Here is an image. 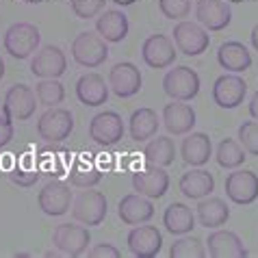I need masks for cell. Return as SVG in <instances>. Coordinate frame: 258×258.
Returning <instances> with one entry per match:
<instances>
[{
  "label": "cell",
  "mask_w": 258,
  "mask_h": 258,
  "mask_svg": "<svg viewBox=\"0 0 258 258\" xmlns=\"http://www.w3.org/2000/svg\"><path fill=\"white\" fill-rule=\"evenodd\" d=\"M3 44H5L7 54H11L13 59H18V61L28 59L31 54L37 52V48L41 44L39 28L31 22H16L7 28Z\"/></svg>",
  "instance_id": "cell-1"
},
{
  "label": "cell",
  "mask_w": 258,
  "mask_h": 258,
  "mask_svg": "<svg viewBox=\"0 0 258 258\" xmlns=\"http://www.w3.org/2000/svg\"><path fill=\"white\" fill-rule=\"evenodd\" d=\"M106 213H109V202L100 191L85 189L72 200V217L87 228L100 226L106 219Z\"/></svg>",
  "instance_id": "cell-2"
},
{
  "label": "cell",
  "mask_w": 258,
  "mask_h": 258,
  "mask_svg": "<svg viewBox=\"0 0 258 258\" xmlns=\"http://www.w3.org/2000/svg\"><path fill=\"white\" fill-rule=\"evenodd\" d=\"M72 59L81 68H100L109 59V46L98 33L83 31L72 41Z\"/></svg>",
  "instance_id": "cell-3"
},
{
  "label": "cell",
  "mask_w": 258,
  "mask_h": 258,
  "mask_svg": "<svg viewBox=\"0 0 258 258\" xmlns=\"http://www.w3.org/2000/svg\"><path fill=\"white\" fill-rule=\"evenodd\" d=\"M74 131V115L68 109L52 106L44 111L37 119V135L46 143H61L66 141Z\"/></svg>",
  "instance_id": "cell-4"
},
{
  "label": "cell",
  "mask_w": 258,
  "mask_h": 258,
  "mask_svg": "<svg viewBox=\"0 0 258 258\" xmlns=\"http://www.w3.org/2000/svg\"><path fill=\"white\" fill-rule=\"evenodd\" d=\"M163 91L171 100L178 102H189L200 94V76L196 70L187 66H176L169 70L163 78Z\"/></svg>",
  "instance_id": "cell-5"
},
{
  "label": "cell",
  "mask_w": 258,
  "mask_h": 258,
  "mask_svg": "<svg viewBox=\"0 0 258 258\" xmlns=\"http://www.w3.org/2000/svg\"><path fill=\"white\" fill-rule=\"evenodd\" d=\"M171 37H174V46L187 56L204 54L211 46L209 31L204 26H200L198 22H189V20H178Z\"/></svg>",
  "instance_id": "cell-6"
},
{
  "label": "cell",
  "mask_w": 258,
  "mask_h": 258,
  "mask_svg": "<svg viewBox=\"0 0 258 258\" xmlns=\"http://www.w3.org/2000/svg\"><path fill=\"white\" fill-rule=\"evenodd\" d=\"M124 119L117 111H102L89 121V137L102 148H111L124 137Z\"/></svg>",
  "instance_id": "cell-7"
},
{
  "label": "cell",
  "mask_w": 258,
  "mask_h": 258,
  "mask_svg": "<svg viewBox=\"0 0 258 258\" xmlns=\"http://www.w3.org/2000/svg\"><path fill=\"white\" fill-rule=\"evenodd\" d=\"M89 241H91V234L87 230V226L83 228L78 224H61L52 232V245L66 256H74V258L87 252Z\"/></svg>",
  "instance_id": "cell-8"
},
{
  "label": "cell",
  "mask_w": 258,
  "mask_h": 258,
  "mask_svg": "<svg viewBox=\"0 0 258 258\" xmlns=\"http://www.w3.org/2000/svg\"><path fill=\"white\" fill-rule=\"evenodd\" d=\"M37 204L41 213L48 215V217H61V215H66L72 206L70 182H63V180L46 182L37 196Z\"/></svg>",
  "instance_id": "cell-9"
},
{
  "label": "cell",
  "mask_w": 258,
  "mask_h": 258,
  "mask_svg": "<svg viewBox=\"0 0 258 258\" xmlns=\"http://www.w3.org/2000/svg\"><path fill=\"white\" fill-rule=\"evenodd\" d=\"M176 56L178 54H176L174 41H171L167 35H161V33L146 37V41H143V46H141V59L152 70L169 68L171 63L176 61Z\"/></svg>",
  "instance_id": "cell-10"
},
{
  "label": "cell",
  "mask_w": 258,
  "mask_h": 258,
  "mask_svg": "<svg viewBox=\"0 0 258 258\" xmlns=\"http://www.w3.org/2000/svg\"><path fill=\"white\" fill-rule=\"evenodd\" d=\"M224 189L230 202L241 204V206L252 204L258 200V176L252 169L232 171L230 176H226Z\"/></svg>",
  "instance_id": "cell-11"
},
{
  "label": "cell",
  "mask_w": 258,
  "mask_h": 258,
  "mask_svg": "<svg viewBox=\"0 0 258 258\" xmlns=\"http://www.w3.org/2000/svg\"><path fill=\"white\" fill-rule=\"evenodd\" d=\"M247 96V83L239 74H221L213 85V100L219 109H236Z\"/></svg>",
  "instance_id": "cell-12"
},
{
  "label": "cell",
  "mask_w": 258,
  "mask_h": 258,
  "mask_svg": "<svg viewBox=\"0 0 258 258\" xmlns=\"http://www.w3.org/2000/svg\"><path fill=\"white\" fill-rule=\"evenodd\" d=\"M196 20L206 31H224L232 22V9L228 0H198Z\"/></svg>",
  "instance_id": "cell-13"
},
{
  "label": "cell",
  "mask_w": 258,
  "mask_h": 258,
  "mask_svg": "<svg viewBox=\"0 0 258 258\" xmlns=\"http://www.w3.org/2000/svg\"><path fill=\"white\" fill-rule=\"evenodd\" d=\"M31 72L37 78H59L68 72V56L59 46H44L31 59Z\"/></svg>",
  "instance_id": "cell-14"
},
{
  "label": "cell",
  "mask_w": 258,
  "mask_h": 258,
  "mask_svg": "<svg viewBox=\"0 0 258 258\" xmlns=\"http://www.w3.org/2000/svg\"><path fill=\"white\" fill-rule=\"evenodd\" d=\"M141 83H143L141 72L131 61L115 63L109 72V89L117 98H133L135 94H139Z\"/></svg>",
  "instance_id": "cell-15"
},
{
  "label": "cell",
  "mask_w": 258,
  "mask_h": 258,
  "mask_svg": "<svg viewBox=\"0 0 258 258\" xmlns=\"http://www.w3.org/2000/svg\"><path fill=\"white\" fill-rule=\"evenodd\" d=\"M133 189L150 200H161L169 189V174L165 167L148 165L146 169H137L133 174Z\"/></svg>",
  "instance_id": "cell-16"
},
{
  "label": "cell",
  "mask_w": 258,
  "mask_h": 258,
  "mask_svg": "<svg viewBox=\"0 0 258 258\" xmlns=\"http://www.w3.org/2000/svg\"><path fill=\"white\" fill-rule=\"evenodd\" d=\"M35 109H37V96H35V91L28 87V85L16 83L7 89L3 111L9 113L13 119L24 121L28 117H33Z\"/></svg>",
  "instance_id": "cell-17"
},
{
  "label": "cell",
  "mask_w": 258,
  "mask_h": 258,
  "mask_svg": "<svg viewBox=\"0 0 258 258\" xmlns=\"http://www.w3.org/2000/svg\"><path fill=\"white\" fill-rule=\"evenodd\" d=\"M126 245L133 256L137 258H154L163 247V234L156 226H141L133 228L126 236Z\"/></svg>",
  "instance_id": "cell-18"
},
{
  "label": "cell",
  "mask_w": 258,
  "mask_h": 258,
  "mask_svg": "<svg viewBox=\"0 0 258 258\" xmlns=\"http://www.w3.org/2000/svg\"><path fill=\"white\" fill-rule=\"evenodd\" d=\"M117 217L126 226H139L154 217V204L152 200L141 196V193H128L117 204Z\"/></svg>",
  "instance_id": "cell-19"
},
{
  "label": "cell",
  "mask_w": 258,
  "mask_h": 258,
  "mask_svg": "<svg viewBox=\"0 0 258 258\" xmlns=\"http://www.w3.org/2000/svg\"><path fill=\"white\" fill-rule=\"evenodd\" d=\"M163 124L169 135H189L196 126V111L187 102L171 100L163 106Z\"/></svg>",
  "instance_id": "cell-20"
},
{
  "label": "cell",
  "mask_w": 258,
  "mask_h": 258,
  "mask_svg": "<svg viewBox=\"0 0 258 258\" xmlns=\"http://www.w3.org/2000/svg\"><path fill=\"white\" fill-rule=\"evenodd\" d=\"M109 85L104 83V78L96 74V72H89V74H83L76 81V98L78 102L85 106H102L109 100Z\"/></svg>",
  "instance_id": "cell-21"
},
{
  "label": "cell",
  "mask_w": 258,
  "mask_h": 258,
  "mask_svg": "<svg viewBox=\"0 0 258 258\" xmlns=\"http://www.w3.org/2000/svg\"><path fill=\"white\" fill-rule=\"evenodd\" d=\"M128 28H131V24H128L126 13H121L119 9H106L96 20V33L106 44H119V41H124L128 35Z\"/></svg>",
  "instance_id": "cell-22"
},
{
  "label": "cell",
  "mask_w": 258,
  "mask_h": 258,
  "mask_svg": "<svg viewBox=\"0 0 258 258\" xmlns=\"http://www.w3.org/2000/svg\"><path fill=\"white\" fill-rule=\"evenodd\" d=\"M37 169L41 176H50V178H59L66 176L72 163V156L68 150L63 148H54V143H48L46 148H39L37 152Z\"/></svg>",
  "instance_id": "cell-23"
},
{
  "label": "cell",
  "mask_w": 258,
  "mask_h": 258,
  "mask_svg": "<svg viewBox=\"0 0 258 258\" xmlns=\"http://www.w3.org/2000/svg\"><path fill=\"white\" fill-rule=\"evenodd\" d=\"M209 254L213 258H245L247 247L243 245L236 232L230 230H215L209 234Z\"/></svg>",
  "instance_id": "cell-24"
},
{
  "label": "cell",
  "mask_w": 258,
  "mask_h": 258,
  "mask_svg": "<svg viewBox=\"0 0 258 258\" xmlns=\"http://www.w3.org/2000/svg\"><path fill=\"white\" fill-rule=\"evenodd\" d=\"M217 63L221 66V70L230 72V74H241V72L249 70V66H252V54H249V50L241 41L230 39L219 46Z\"/></svg>",
  "instance_id": "cell-25"
},
{
  "label": "cell",
  "mask_w": 258,
  "mask_h": 258,
  "mask_svg": "<svg viewBox=\"0 0 258 258\" xmlns=\"http://www.w3.org/2000/svg\"><path fill=\"white\" fill-rule=\"evenodd\" d=\"M68 178H70V184H74V187L89 189V187H96L102 180V169L96 163L94 154H83L72 161V167L68 169Z\"/></svg>",
  "instance_id": "cell-26"
},
{
  "label": "cell",
  "mask_w": 258,
  "mask_h": 258,
  "mask_svg": "<svg viewBox=\"0 0 258 258\" xmlns=\"http://www.w3.org/2000/svg\"><path fill=\"white\" fill-rule=\"evenodd\" d=\"M180 154L182 161L193 167H202L209 163L211 154H213V143L211 137L206 133H191L182 139L180 143Z\"/></svg>",
  "instance_id": "cell-27"
},
{
  "label": "cell",
  "mask_w": 258,
  "mask_h": 258,
  "mask_svg": "<svg viewBox=\"0 0 258 258\" xmlns=\"http://www.w3.org/2000/svg\"><path fill=\"white\" fill-rule=\"evenodd\" d=\"M180 193L189 200H202L215 191V178L206 169H191L180 176Z\"/></svg>",
  "instance_id": "cell-28"
},
{
  "label": "cell",
  "mask_w": 258,
  "mask_h": 258,
  "mask_svg": "<svg viewBox=\"0 0 258 258\" xmlns=\"http://www.w3.org/2000/svg\"><path fill=\"white\" fill-rule=\"evenodd\" d=\"M196 217L204 228H221L230 219V209L221 198L206 196L198 202Z\"/></svg>",
  "instance_id": "cell-29"
},
{
  "label": "cell",
  "mask_w": 258,
  "mask_h": 258,
  "mask_svg": "<svg viewBox=\"0 0 258 258\" xmlns=\"http://www.w3.org/2000/svg\"><path fill=\"white\" fill-rule=\"evenodd\" d=\"M163 226L169 234L182 236V234L193 230V226H196V215H193V211L187 204L174 202V204H169L163 213Z\"/></svg>",
  "instance_id": "cell-30"
},
{
  "label": "cell",
  "mask_w": 258,
  "mask_h": 258,
  "mask_svg": "<svg viewBox=\"0 0 258 258\" xmlns=\"http://www.w3.org/2000/svg\"><path fill=\"white\" fill-rule=\"evenodd\" d=\"M159 115L156 111L148 109V106H141V109L133 111L131 119H128V131H131L133 141H148L152 139L156 131H159Z\"/></svg>",
  "instance_id": "cell-31"
},
{
  "label": "cell",
  "mask_w": 258,
  "mask_h": 258,
  "mask_svg": "<svg viewBox=\"0 0 258 258\" xmlns=\"http://www.w3.org/2000/svg\"><path fill=\"white\" fill-rule=\"evenodd\" d=\"M176 159V146L174 141L165 135H156L152 141L146 143L143 148V161L148 165H156V167H167Z\"/></svg>",
  "instance_id": "cell-32"
},
{
  "label": "cell",
  "mask_w": 258,
  "mask_h": 258,
  "mask_svg": "<svg viewBox=\"0 0 258 258\" xmlns=\"http://www.w3.org/2000/svg\"><path fill=\"white\" fill-rule=\"evenodd\" d=\"M243 161H245V150H243L239 139L226 137L217 146V163H219V167L234 169V167H239V165H243Z\"/></svg>",
  "instance_id": "cell-33"
},
{
  "label": "cell",
  "mask_w": 258,
  "mask_h": 258,
  "mask_svg": "<svg viewBox=\"0 0 258 258\" xmlns=\"http://www.w3.org/2000/svg\"><path fill=\"white\" fill-rule=\"evenodd\" d=\"M35 96L44 106L52 109V106H59L66 98V87L56 81V78H41L35 87Z\"/></svg>",
  "instance_id": "cell-34"
},
{
  "label": "cell",
  "mask_w": 258,
  "mask_h": 258,
  "mask_svg": "<svg viewBox=\"0 0 258 258\" xmlns=\"http://www.w3.org/2000/svg\"><path fill=\"white\" fill-rule=\"evenodd\" d=\"M169 256L171 258H204L206 247L196 236H180V239L174 241V245L169 247Z\"/></svg>",
  "instance_id": "cell-35"
},
{
  "label": "cell",
  "mask_w": 258,
  "mask_h": 258,
  "mask_svg": "<svg viewBox=\"0 0 258 258\" xmlns=\"http://www.w3.org/2000/svg\"><path fill=\"white\" fill-rule=\"evenodd\" d=\"M193 0H159V9L167 20H184L191 13Z\"/></svg>",
  "instance_id": "cell-36"
},
{
  "label": "cell",
  "mask_w": 258,
  "mask_h": 258,
  "mask_svg": "<svg viewBox=\"0 0 258 258\" xmlns=\"http://www.w3.org/2000/svg\"><path fill=\"white\" fill-rule=\"evenodd\" d=\"M7 178H9L13 184H18V187L28 189V187H33L35 182H39L41 174H39V169H26L22 165H18V161H16V165L7 171Z\"/></svg>",
  "instance_id": "cell-37"
},
{
  "label": "cell",
  "mask_w": 258,
  "mask_h": 258,
  "mask_svg": "<svg viewBox=\"0 0 258 258\" xmlns=\"http://www.w3.org/2000/svg\"><path fill=\"white\" fill-rule=\"evenodd\" d=\"M104 5H106V0H72L70 3L74 16L81 20H91L100 16L104 11Z\"/></svg>",
  "instance_id": "cell-38"
},
{
  "label": "cell",
  "mask_w": 258,
  "mask_h": 258,
  "mask_svg": "<svg viewBox=\"0 0 258 258\" xmlns=\"http://www.w3.org/2000/svg\"><path fill=\"white\" fill-rule=\"evenodd\" d=\"M239 143L245 152L258 156V121H243L239 126Z\"/></svg>",
  "instance_id": "cell-39"
},
{
  "label": "cell",
  "mask_w": 258,
  "mask_h": 258,
  "mask_svg": "<svg viewBox=\"0 0 258 258\" xmlns=\"http://www.w3.org/2000/svg\"><path fill=\"white\" fill-rule=\"evenodd\" d=\"M16 135V126H13V117L9 113L0 111V148L9 146V141Z\"/></svg>",
  "instance_id": "cell-40"
},
{
  "label": "cell",
  "mask_w": 258,
  "mask_h": 258,
  "mask_svg": "<svg viewBox=\"0 0 258 258\" xmlns=\"http://www.w3.org/2000/svg\"><path fill=\"white\" fill-rule=\"evenodd\" d=\"M89 258H119V249L113 247L111 243H100V245H94L89 249Z\"/></svg>",
  "instance_id": "cell-41"
},
{
  "label": "cell",
  "mask_w": 258,
  "mask_h": 258,
  "mask_svg": "<svg viewBox=\"0 0 258 258\" xmlns=\"http://www.w3.org/2000/svg\"><path fill=\"white\" fill-rule=\"evenodd\" d=\"M13 165H16V154H9V152H7V154L0 156V169H3V171H9Z\"/></svg>",
  "instance_id": "cell-42"
},
{
  "label": "cell",
  "mask_w": 258,
  "mask_h": 258,
  "mask_svg": "<svg viewBox=\"0 0 258 258\" xmlns=\"http://www.w3.org/2000/svg\"><path fill=\"white\" fill-rule=\"evenodd\" d=\"M247 111H249V115H252L256 121H258V91L249 98V106H247Z\"/></svg>",
  "instance_id": "cell-43"
},
{
  "label": "cell",
  "mask_w": 258,
  "mask_h": 258,
  "mask_svg": "<svg viewBox=\"0 0 258 258\" xmlns=\"http://www.w3.org/2000/svg\"><path fill=\"white\" fill-rule=\"evenodd\" d=\"M249 39H252V46H254V50L258 52V24L252 28V35H249Z\"/></svg>",
  "instance_id": "cell-44"
},
{
  "label": "cell",
  "mask_w": 258,
  "mask_h": 258,
  "mask_svg": "<svg viewBox=\"0 0 258 258\" xmlns=\"http://www.w3.org/2000/svg\"><path fill=\"white\" fill-rule=\"evenodd\" d=\"M44 256H46V258H59V256H66V254H63V252H59V249L54 247V249H50V252H46Z\"/></svg>",
  "instance_id": "cell-45"
},
{
  "label": "cell",
  "mask_w": 258,
  "mask_h": 258,
  "mask_svg": "<svg viewBox=\"0 0 258 258\" xmlns=\"http://www.w3.org/2000/svg\"><path fill=\"white\" fill-rule=\"evenodd\" d=\"M5 78V61H3V56H0V81Z\"/></svg>",
  "instance_id": "cell-46"
},
{
  "label": "cell",
  "mask_w": 258,
  "mask_h": 258,
  "mask_svg": "<svg viewBox=\"0 0 258 258\" xmlns=\"http://www.w3.org/2000/svg\"><path fill=\"white\" fill-rule=\"evenodd\" d=\"M22 3H26V5H37V3H41V0H22Z\"/></svg>",
  "instance_id": "cell-47"
},
{
  "label": "cell",
  "mask_w": 258,
  "mask_h": 258,
  "mask_svg": "<svg viewBox=\"0 0 258 258\" xmlns=\"http://www.w3.org/2000/svg\"><path fill=\"white\" fill-rule=\"evenodd\" d=\"M121 5H131V0H124V3H121Z\"/></svg>",
  "instance_id": "cell-48"
}]
</instances>
